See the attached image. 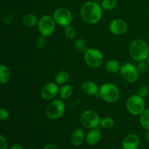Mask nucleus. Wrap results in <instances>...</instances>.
<instances>
[{
	"instance_id": "nucleus-1",
	"label": "nucleus",
	"mask_w": 149,
	"mask_h": 149,
	"mask_svg": "<svg viewBox=\"0 0 149 149\" xmlns=\"http://www.w3.org/2000/svg\"><path fill=\"white\" fill-rule=\"evenodd\" d=\"M81 17L86 23L96 24L103 17V8L95 1H87L84 3L80 9Z\"/></svg>"
},
{
	"instance_id": "nucleus-2",
	"label": "nucleus",
	"mask_w": 149,
	"mask_h": 149,
	"mask_svg": "<svg viewBox=\"0 0 149 149\" xmlns=\"http://www.w3.org/2000/svg\"><path fill=\"white\" fill-rule=\"evenodd\" d=\"M130 54L132 59L136 61H143L149 57V47L144 40L137 39L132 41L130 45Z\"/></svg>"
},
{
	"instance_id": "nucleus-3",
	"label": "nucleus",
	"mask_w": 149,
	"mask_h": 149,
	"mask_svg": "<svg viewBox=\"0 0 149 149\" xmlns=\"http://www.w3.org/2000/svg\"><path fill=\"white\" fill-rule=\"evenodd\" d=\"M99 96L108 103H116L119 98L120 93L118 87L112 83H105L99 90Z\"/></svg>"
},
{
	"instance_id": "nucleus-4",
	"label": "nucleus",
	"mask_w": 149,
	"mask_h": 149,
	"mask_svg": "<svg viewBox=\"0 0 149 149\" xmlns=\"http://www.w3.org/2000/svg\"><path fill=\"white\" fill-rule=\"evenodd\" d=\"M84 59L86 64L90 68H97L103 64V55L98 49L88 48L84 52Z\"/></svg>"
},
{
	"instance_id": "nucleus-5",
	"label": "nucleus",
	"mask_w": 149,
	"mask_h": 149,
	"mask_svg": "<svg viewBox=\"0 0 149 149\" xmlns=\"http://www.w3.org/2000/svg\"><path fill=\"white\" fill-rule=\"evenodd\" d=\"M126 107L128 111L133 115H141L146 110L144 99L141 96L134 95L129 97L126 103Z\"/></svg>"
},
{
	"instance_id": "nucleus-6",
	"label": "nucleus",
	"mask_w": 149,
	"mask_h": 149,
	"mask_svg": "<svg viewBox=\"0 0 149 149\" xmlns=\"http://www.w3.org/2000/svg\"><path fill=\"white\" fill-rule=\"evenodd\" d=\"M80 122L84 127L92 130L98 127L100 125V119L95 111L87 110L81 113L80 116Z\"/></svg>"
},
{
	"instance_id": "nucleus-7",
	"label": "nucleus",
	"mask_w": 149,
	"mask_h": 149,
	"mask_svg": "<svg viewBox=\"0 0 149 149\" xmlns=\"http://www.w3.org/2000/svg\"><path fill=\"white\" fill-rule=\"evenodd\" d=\"M65 112V105L60 99H53L48 104L46 113L48 117L51 119H57L61 118Z\"/></svg>"
},
{
	"instance_id": "nucleus-8",
	"label": "nucleus",
	"mask_w": 149,
	"mask_h": 149,
	"mask_svg": "<svg viewBox=\"0 0 149 149\" xmlns=\"http://www.w3.org/2000/svg\"><path fill=\"white\" fill-rule=\"evenodd\" d=\"M55 20L49 15H44L38 22V29L42 36L48 37L54 33L55 28Z\"/></svg>"
},
{
	"instance_id": "nucleus-9",
	"label": "nucleus",
	"mask_w": 149,
	"mask_h": 149,
	"mask_svg": "<svg viewBox=\"0 0 149 149\" xmlns=\"http://www.w3.org/2000/svg\"><path fill=\"white\" fill-rule=\"evenodd\" d=\"M119 72L122 79L129 83L135 82L139 77L138 68L132 63H125L122 65Z\"/></svg>"
},
{
	"instance_id": "nucleus-10",
	"label": "nucleus",
	"mask_w": 149,
	"mask_h": 149,
	"mask_svg": "<svg viewBox=\"0 0 149 149\" xmlns=\"http://www.w3.org/2000/svg\"><path fill=\"white\" fill-rule=\"evenodd\" d=\"M53 18L58 25L63 27L70 26L72 22V13L68 9L64 7H60L55 10L53 13Z\"/></svg>"
},
{
	"instance_id": "nucleus-11",
	"label": "nucleus",
	"mask_w": 149,
	"mask_h": 149,
	"mask_svg": "<svg viewBox=\"0 0 149 149\" xmlns=\"http://www.w3.org/2000/svg\"><path fill=\"white\" fill-rule=\"evenodd\" d=\"M59 89L56 83L49 82L45 84L41 90V96L46 100H51L55 99V97L59 93Z\"/></svg>"
},
{
	"instance_id": "nucleus-12",
	"label": "nucleus",
	"mask_w": 149,
	"mask_h": 149,
	"mask_svg": "<svg viewBox=\"0 0 149 149\" xmlns=\"http://www.w3.org/2000/svg\"><path fill=\"white\" fill-rule=\"evenodd\" d=\"M109 29L113 34L119 36L127 31V24L125 20L122 19H114L111 22L109 25Z\"/></svg>"
},
{
	"instance_id": "nucleus-13",
	"label": "nucleus",
	"mask_w": 149,
	"mask_h": 149,
	"mask_svg": "<svg viewBox=\"0 0 149 149\" xmlns=\"http://www.w3.org/2000/svg\"><path fill=\"white\" fill-rule=\"evenodd\" d=\"M140 145V138L136 134H129L122 141L123 149H138Z\"/></svg>"
},
{
	"instance_id": "nucleus-14",
	"label": "nucleus",
	"mask_w": 149,
	"mask_h": 149,
	"mask_svg": "<svg viewBox=\"0 0 149 149\" xmlns=\"http://www.w3.org/2000/svg\"><path fill=\"white\" fill-rule=\"evenodd\" d=\"M81 89L82 92L88 95H96L99 93L98 86L91 81H86L81 84Z\"/></svg>"
},
{
	"instance_id": "nucleus-15",
	"label": "nucleus",
	"mask_w": 149,
	"mask_h": 149,
	"mask_svg": "<svg viewBox=\"0 0 149 149\" xmlns=\"http://www.w3.org/2000/svg\"><path fill=\"white\" fill-rule=\"evenodd\" d=\"M101 138V132L98 127L92 129L86 136V141L90 146H95L98 143Z\"/></svg>"
},
{
	"instance_id": "nucleus-16",
	"label": "nucleus",
	"mask_w": 149,
	"mask_h": 149,
	"mask_svg": "<svg viewBox=\"0 0 149 149\" xmlns=\"http://www.w3.org/2000/svg\"><path fill=\"white\" fill-rule=\"evenodd\" d=\"M85 138L84 132L81 129H76L72 132L71 136V143L75 146H80L83 143Z\"/></svg>"
},
{
	"instance_id": "nucleus-17",
	"label": "nucleus",
	"mask_w": 149,
	"mask_h": 149,
	"mask_svg": "<svg viewBox=\"0 0 149 149\" xmlns=\"http://www.w3.org/2000/svg\"><path fill=\"white\" fill-rule=\"evenodd\" d=\"M106 71L111 74H115V73L118 72L120 71L121 65L119 61H116V60H109L106 62Z\"/></svg>"
},
{
	"instance_id": "nucleus-18",
	"label": "nucleus",
	"mask_w": 149,
	"mask_h": 149,
	"mask_svg": "<svg viewBox=\"0 0 149 149\" xmlns=\"http://www.w3.org/2000/svg\"><path fill=\"white\" fill-rule=\"evenodd\" d=\"M10 79V71L8 67L1 64L0 65V83L7 84Z\"/></svg>"
},
{
	"instance_id": "nucleus-19",
	"label": "nucleus",
	"mask_w": 149,
	"mask_h": 149,
	"mask_svg": "<svg viewBox=\"0 0 149 149\" xmlns=\"http://www.w3.org/2000/svg\"><path fill=\"white\" fill-rule=\"evenodd\" d=\"M73 88L69 84H63L59 90V95L61 99H68L72 95Z\"/></svg>"
},
{
	"instance_id": "nucleus-20",
	"label": "nucleus",
	"mask_w": 149,
	"mask_h": 149,
	"mask_svg": "<svg viewBox=\"0 0 149 149\" xmlns=\"http://www.w3.org/2000/svg\"><path fill=\"white\" fill-rule=\"evenodd\" d=\"M38 22L37 17L33 14L26 15L23 18V23L27 27H33Z\"/></svg>"
},
{
	"instance_id": "nucleus-21",
	"label": "nucleus",
	"mask_w": 149,
	"mask_h": 149,
	"mask_svg": "<svg viewBox=\"0 0 149 149\" xmlns=\"http://www.w3.org/2000/svg\"><path fill=\"white\" fill-rule=\"evenodd\" d=\"M69 79V74L65 71H59L55 76V83L57 84H65Z\"/></svg>"
},
{
	"instance_id": "nucleus-22",
	"label": "nucleus",
	"mask_w": 149,
	"mask_h": 149,
	"mask_svg": "<svg viewBox=\"0 0 149 149\" xmlns=\"http://www.w3.org/2000/svg\"><path fill=\"white\" fill-rule=\"evenodd\" d=\"M140 123L144 129L146 130H149V109H146L141 113L140 117Z\"/></svg>"
},
{
	"instance_id": "nucleus-23",
	"label": "nucleus",
	"mask_w": 149,
	"mask_h": 149,
	"mask_svg": "<svg viewBox=\"0 0 149 149\" xmlns=\"http://www.w3.org/2000/svg\"><path fill=\"white\" fill-rule=\"evenodd\" d=\"M117 4L116 0H101L100 6L105 10H111Z\"/></svg>"
},
{
	"instance_id": "nucleus-24",
	"label": "nucleus",
	"mask_w": 149,
	"mask_h": 149,
	"mask_svg": "<svg viewBox=\"0 0 149 149\" xmlns=\"http://www.w3.org/2000/svg\"><path fill=\"white\" fill-rule=\"evenodd\" d=\"M100 125L103 129H111V128H112L114 126V120L110 117L103 118L102 119H100Z\"/></svg>"
},
{
	"instance_id": "nucleus-25",
	"label": "nucleus",
	"mask_w": 149,
	"mask_h": 149,
	"mask_svg": "<svg viewBox=\"0 0 149 149\" xmlns=\"http://www.w3.org/2000/svg\"><path fill=\"white\" fill-rule=\"evenodd\" d=\"M74 47L79 52H84L87 51L88 49L87 47V44L86 41L83 39H78L74 42Z\"/></svg>"
},
{
	"instance_id": "nucleus-26",
	"label": "nucleus",
	"mask_w": 149,
	"mask_h": 149,
	"mask_svg": "<svg viewBox=\"0 0 149 149\" xmlns=\"http://www.w3.org/2000/svg\"><path fill=\"white\" fill-rule=\"evenodd\" d=\"M64 33H65V36L68 39H72L77 35V31L74 29V27H73L71 26H68L67 27H65V31H64Z\"/></svg>"
},
{
	"instance_id": "nucleus-27",
	"label": "nucleus",
	"mask_w": 149,
	"mask_h": 149,
	"mask_svg": "<svg viewBox=\"0 0 149 149\" xmlns=\"http://www.w3.org/2000/svg\"><path fill=\"white\" fill-rule=\"evenodd\" d=\"M148 63L147 62H146L145 61H139L138 65H137L138 72L141 73V74H145V73H146L148 70Z\"/></svg>"
},
{
	"instance_id": "nucleus-28",
	"label": "nucleus",
	"mask_w": 149,
	"mask_h": 149,
	"mask_svg": "<svg viewBox=\"0 0 149 149\" xmlns=\"http://www.w3.org/2000/svg\"><path fill=\"white\" fill-rule=\"evenodd\" d=\"M47 37L45 36H42L37 39V42H36V46L38 47V48L39 49H42V48L45 47L47 45Z\"/></svg>"
},
{
	"instance_id": "nucleus-29",
	"label": "nucleus",
	"mask_w": 149,
	"mask_h": 149,
	"mask_svg": "<svg viewBox=\"0 0 149 149\" xmlns=\"http://www.w3.org/2000/svg\"><path fill=\"white\" fill-rule=\"evenodd\" d=\"M148 94V88L146 86H142L141 87H140V89L138 91V95L139 96H141V97L144 98L145 97H146Z\"/></svg>"
},
{
	"instance_id": "nucleus-30",
	"label": "nucleus",
	"mask_w": 149,
	"mask_h": 149,
	"mask_svg": "<svg viewBox=\"0 0 149 149\" xmlns=\"http://www.w3.org/2000/svg\"><path fill=\"white\" fill-rule=\"evenodd\" d=\"M9 115H10V113H9L8 111L2 108L0 110V120L4 121L5 119H7L9 117Z\"/></svg>"
},
{
	"instance_id": "nucleus-31",
	"label": "nucleus",
	"mask_w": 149,
	"mask_h": 149,
	"mask_svg": "<svg viewBox=\"0 0 149 149\" xmlns=\"http://www.w3.org/2000/svg\"><path fill=\"white\" fill-rule=\"evenodd\" d=\"M0 149H7V139L2 135H0Z\"/></svg>"
},
{
	"instance_id": "nucleus-32",
	"label": "nucleus",
	"mask_w": 149,
	"mask_h": 149,
	"mask_svg": "<svg viewBox=\"0 0 149 149\" xmlns=\"http://www.w3.org/2000/svg\"><path fill=\"white\" fill-rule=\"evenodd\" d=\"M43 149H61L58 146L55 145V144H47V145L45 146Z\"/></svg>"
},
{
	"instance_id": "nucleus-33",
	"label": "nucleus",
	"mask_w": 149,
	"mask_h": 149,
	"mask_svg": "<svg viewBox=\"0 0 149 149\" xmlns=\"http://www.w3.org/2000/svg\"><path fill=\"white\" fill-rule=\"evenodd\" d=\"M9 149H23V146L20 145V144L15 143V144H13V145H12Z\"/></svg>"
},
{
	"instance_id": "nucleus-34",
	"label": "nucleus",
	"mask_w": 149,
	"mask_h": 149,
	"mask_svg": "<svg viewBox=\"0 0 149 149\" xmlns=\"http://www.w3.org/2000/svg\"><path fill=\"white\" fill-rule=\"evenodd\" d=\"M145 136H146V139L147 140V141H148L149 142V130H147V131L146 132Z\"/></svg>"
},
{
	"instance_id": "nucleus-35",
	"label": "nucleus",
	"mask_w": 149,
	"mask_h": 149,
	"mask_svg": "<svg viewBox=\"0 0 149 149\" xmlns=\"http://www.w3.org/2000/svg\"><path fill=\"white\" fill-rule=\"evenodd\" d=\"M147 63H148V65H149V57L148 58V59H147Z\"/></svg>"
}]
</instances>
